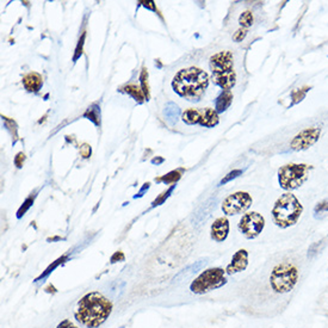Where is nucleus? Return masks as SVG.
<instances>
[{"mask_svg":"<svg viewBox=\"0 0 328 328\" xmlns=\"http://www.w3.org/2000/svg\"><path fill=\"white\" fill-rule=\"evenodd\" d=\"M320 136H321V129L320 128H305L294 136L290 141V149L295 150V152L307 150L319 141Z\"/></svg>","mask_w":328,"mask_h":328,"instance_id":"nucleus-10","label":"nucleus"},{"mask_svg":"<svg viewBox=\"0 0 328 328\" xmlns=\"http://www.w3.org/2000/svg\"><path fill=\"white\" fill-rule=\"evenodd\" d=\"M24 88L30 92H37L42 86V77L37 73H29L23 78Z\"/></svg>","mask_w":328,"mask_h":328,"instance_id":"nucleus-15","label":"nucleus"},{"mask_svg":"<svg viewBox=\"0 0 328 328\" xmlns=\"http://www.w3.org/2000/svg\"><path fill=\"white\" fill-rule=\"evenodd\" d=\"M229 234V221L227 217L216 218L211 225L210 236L216 243H223Z\"/></svg>","mask_w":328,"mask_h":328,"instance_id":"nucleus-12","label":"nucleus"},{"mask_svg":"<svg viewBox=\"0 0 328 328\" xmlns=\"http://www.w3.org/2000/svg\"><path fill=\"white\" fill-rule=\"evenodd\" d=\"M253 203V198L248 192L237 191L235 193L227 196L222 202V211L227 216L240 215L246 212Z\"/></svg>","mask_w":328,"mask_h":328,"instance_id":"nucleus-8","label":"nucleus"},{"mask_svg":"<svg viewBox=\"0 0 328 328\" xmlns=\"http://www.w3.org/2000/svg\"><path fill=\"white\" fill-rule=\"evenodd\" d=\"M270 287L277 295L290 294L300 280V271L293 263L283 261L272 269L270 275Z\"/></svg>","mask_w":328,"mask_h":328,"instance_id":"nucleus-5","label":"nucleus"},{"mask_svg":"<svg viewBox=\"0 0 328 328\" xmlns=\"http://www.w3.org/2000/svg\"><path fill=\"white\" fill-rule=\"evenodd\" d=\"M113 313V303L98 291L86 294L78 302L75 319L86 328H97L109 319Z\"/></svg>","mask_w":328,"mask_h":328,"instance_id":"nucleus-2","label":"nucleus"},{"mask_svg":"<svg viewBox=\"0 0 328 328\" xmlns=\"http://www.w3.org/2000/svg\"><path fill=\"white\" fill-rule=\"evenodd\" d=\"M63 259H64V258L57 259V260H56L55 263H54V264H53L52 266H49V268L46 270V272H45V273H43V275H42L41 277H39V278H43V277H46L47 275H48V273H50V272H52V271H53V270H54V269H55V268H56V266L60 264V263H62V260H63ZM39 278H38V279H39Z\"/></svg>","mask_w":328,"mask_h":328,"instance_id":"nucleus-24","label":"nucleus"},{"mask_svg":"<svg viewBox=\"0 0 328 328\" xmlns=\"http://www.w3.org/2000/svg\"><path fill=\"white\" fill-rule=\"evenodd\" d=\"M314 169V166L308 164H287L278 169L279 186L287 192L300 189L309 179V173Z\"/></svg>","mask_w":328,"mask_h":328,"instance_id":"nucleus-6","label":"nucleus"},{"mask_svg":"<svg viewBox=\"0 0 328 328\" xmlns=\"http://www.w3.org/2000/svg\"><path fill=\"white\" fill-rule=\"evenodd\" d=\"M20 159H24V154H18L17 156V159H16V164L18 167H21V163H20Z\"/></svg>","mask_w":328,"mask_h":328,"instance_id":"nucleus-27","label":"nucleus"},{"mask_svg":"<svg viewBox=\"0 0 328 328\" xmlns=\"http://www.w3.org/2000/svg\"><path fill=\"white\" fill-rule=\"evenodd\" d=\"M211 78L200 67H185L173 75L171 90L178 98L189 103H200L207 96Z\"/></svg>","mask_w":328,"mask_h":328,"instance_id":"nucleus-1","label":"nucleus"},{"mask_svg":"<svg viewBox=\"0 0 328 328\" xmlns=\"http://www.w3.org/2000/svg\"><path fill=\"white\" fill-rule=\"evenodd\" d=\"M80 153L84 158H88V157H90V154H91V148H90L88 145H84L80 148Z\"/></svg>","mask_w":328,"mask_h":328,"instance_id":"nucleus-26","label":"nucleus"},{"mask_svg":"<svg viewBox=\"0 0 328 328\" xmlns=\"http://www.w3.org/2000/svg\"><path fill=\"white\" fill-rule=\"evenodd\" d=\"M31 204H32V200H31V198H29V200H28V201H27V202H25V203H24V207H21V208L19 209V210H18V217H20V216H21V215H23L25 211H27V210H28V209H29V207H30V205H31Z\"/></svg>","mask_w":328,"mask_h":328,"instance_id":"nucleus-25","label":"nucleus"},{"mask_svg":"<svg viewBox=\"0 0 328 328\" xmlns=\"http://www.w3.org/2000/svg\"><path fill=\"white\" fill-rule=\"evenodd\" d=\"M227 283L226 270L221 268L208 269L201 273L192 283L190 284L191 293L196 295H204L212 290L220 289Z\"/></svg>","mask_w":328,"mask_h":328,"instance_id":"nucleus-7","label":"nucleus"},{"mask_svg":"<svg viewBox=\"0 0 328 328\" xmlns=\"http://www.w3.org/2000/svg\"><path fill=\"white\" fill-rule=\"evenodd\" d=\"M253 24H254V14H253V12H252V11L246 10V11H244V12L239 16L240 28L248 30V29H250Z\"/></svg>","mask_w":328,"mask_h":328,"instance_id":"nucleus-17","label":"nucleus"},{"mask_svg":"<svg viewBox=\"0 0 328 328\" xmlns=\"http://www.w3.org/2000/svg\"><path fill=\"white\" fill-rule=\"evenodd\" d=\"M241 173H243V171H241V169H234V171L232 172H229L228 174H227L225 178H223L221 182H220V185H225V184H227L228 182H230V180L232 179H235L237 178V177H239Z\"/></svg>","mask_w":328,"mask_h":328,"instance_id":"nucleus-21","label":"nucleus"},{"mask_svg":"<svg viewBox=\"0 0 328 328\" xmlns=\"http://www.w3.org/2000/svg\"><path fill=\"white\" fill-rule=\"evenodd\" d=\"M248 266V253L246 250H239L233 255L232 260L226 268L227 275H235V273L243 272Z\"/></svg>","mask_w":328,"mask_h":328,"instance_id":"nucleus-11","label":"nucleus"},{"mask_svg":"<svg viewBox=\"0 0 328 328\" xmlns=\"http://www.w3.org/2000/svg\"><path fill=\"white\" fill-rule=\"evenodd\" d=\"M311 89H312L311 86H304V88H302V89L295 90V91L291 93V99H293V102H291V105H296V104L301 103L302 100L305 98V96H307V92Z\"/></svg>","mask_w":328,"mask_h":328,"instance_id":"nucleus-18","label":"nucleus"},{"mask_svg":"<svg viewBox=\"0 0 328 328\" xmlns=\"http://www.w3.org/2000/svg\"><path fill=\"white\" fill-rule=\"evenodd\" d=\"M211 82L223 91H230L237 82L235 56L230 50H220L209 59Z\"/></svg>","mask_w":328,"mask_h":328,"instance_id":"nucleus-3","label":"nucleus"},{"mask_svg":"<svg viewBox=\"0 0 328 328\" xmlns=\"http://www.w3.org/2000/svg\"><path fill=\"white\" fill-rule=\"evenodd\" d=\"M202 118V109H187L182 115V121L189 125L200 124Z\"/></svg>","mask_w":328,"mask_h":328,"instance_id":"nucleus-16","label":"nucleus"},{"mask_svg":"<svg viewBox=\"0 0 328 328\" xmlns=\"http://www.w3.org/2000/svg\"><path fill=\"white\" fill-rule=\"evenodd\" d=\"M218 122H220L218 114L216 113L215 109H211V107L202 109V118L200 122L201 127L214 128L218 124Z\"/></svg>","mask_w":328,"mask_h":328,"instance_id":"nucleus-13","label":"nucleus"},{"mask_svg":"<svg viewBox=\"0 0 328 328\" xmlns=\"http://www.w3.org/2000/svg\"><path fill=\"white\" fill-rule=\"evenodd\" d=\"M302 214H303V205L291 192L280 194L271 210L273 223L280 229H287L296 225Z\"/></svg>","mask_w":328,"mask_h":328,"instance_id":"nucleus-4","label":"nucleus"},{"mask_svg":"<svg viewBox=\"0 0 328 328\" xmlns=\"http://www.w3.org/2000/svg\"><path fill=\"white\" fill-rule=\"evenodd\" d=\"M127 92L130 93L136 100H139V102H142L143 100V93L138 85H128Z\"/></svg>","mask_w":328,"mask_h":328,"instance_id":"nucleus-19","label":"nucleus"},{"mask_svg":"<svg viewBox=\"0 0 328 328\" xmlns=\"http://www.w3.org/2000/svg\"><path fill=\"white\" fill-rule=\"evenodd\" d=\"M314 211L315 214H321L323 211H328V201H322L316 204Z\"/></svg>","mask_w":328,"mask_h":328,"instance_id":"nucleus-22","label":"nucleus"},{"mask_svg":"<svg viewBox=\"0 0 328 328\" xmlns=\"http://www.w3.org/2000/svg\"><path fill=\"white\" fill-rule=\"evenodd\" d=\"M56 328H78V327L75 326L74 323L71 321V320L64 319L63 321H61V322L59 323V325H57Z\"/></svg>","mask_w":328,"mask_h":328,"instance_id":"nucleus-23","label":"nucleus"},{"mask_svg":"<svg viewBox=\"0 0 328 328\" xmlns=\"http://www.w3.org/2000/svg\"><path fill=\"white\" fill-rule=\"evenodd\" d=\"M248 34V30L246 29H243V28H239L237 30H235V32L233 34V41L234 42H243L245 38H246V36Z\"/></svg>","mask_w":328,"mask_h":328,"instance_id":"nucleus-20","label":"nucleus"},{"mask_svg":"<svg viewBox=\"0 0 328 328\" xmlns=\"http://www.w3.org/2000/svg\"><path fill=\"white\" fill-rule=\"evenodd\" d=\"M234 95L232 91H222L215 100V110L217 114L225 113L228 107L232 105Z\"/></svg>","mask_w":328,"mask_h":328,"instance_id":"nucleus-14","label":"nucleus"},{"mask_svg":"<svg viewBox=\"0 0 328 328\" xmlns=\"http://www.w3.org/2000/svg\"><path fill=\"white\" fill-rule=\"evenodd\" d=\"M265 227V218L261 214H259L257 211H250L243 215V217L240 218L239 228L240 233L248 240L255 239L259 236L263 232Z\"/></svg>","mask_w":328,"mask_h":328,"instance_id":"nucleus-9","label":"nucleus"}]
</instances>
